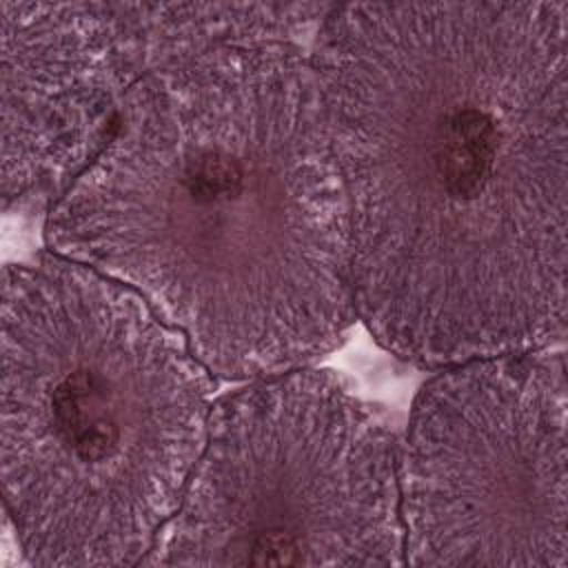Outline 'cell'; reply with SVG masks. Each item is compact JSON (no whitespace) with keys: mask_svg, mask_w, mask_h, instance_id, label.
Returning a JSON list of instances; mask_svg holds the SVG:
<instances>
[{"mask_svg":"<svg viewBox=\"0 0 568 568\" xmlns=\"http://www.w3.org/2000/svg\"><path fill=\"white\" fill-rule=\"evenodd\" d=\"M568 2L333 4L315 36L355 311L437 368L566 335Z\"/></svg>","mask_w":568,"mask_h":568,"instance_id":"1","label":"cell"},{"mask_svg":"<svg viewBox=\"0 0 568 568\" xmlns=\"http://www.w3.org/2000/svg\"><path fill=\"white\" fill-rule=\"evenodd\" d=\"M44 233L231 379L311 364L357 313L346 189L300 44L220 47L142 75Z\"/></svg>","mask_w":568,"mask_h":568,"instance_id":"2","label":"cell"},{"mask_svg":"<svg viewBox=\"0 0 568 568\" xmlns=\"http://www.w3.org/2000/svg\"><path fill=\"white\" fill-rule=\"evenodd\" d=\"M2 495L31 566H131L180 506L211 415L182 335L124 284L44 255L2 271Z\"/></svg>","mask_w":568,"mask_h":568,"instance_id":"3","label":"cell"},{"mask_svg":"<svg viewBox=\"0 0 568 568\" xmlns=\"http://www.w3.org/2000/svg\"><path fill=\"white\" fill-rule=\"evenodd\" d=\"M399 444L386 415L331 371L257 377L211 406L149 564H402Z\"/></svg>","mask_w":568,"mask_h":568,"instance_id":"4","label":"cell"},{"mask_svg":"<svg viewBox=\"0 0 568 568\" xmlns=\"http://www.w3.org/2000/svg\"><path fill=\"white\" fill-rule=\"evenodd\" d=\"M564 353L446 366L415 397L399 444L406 561L568 564Z\"/></svg>","mask_w":568,"mask_h":568,"instance_id":"5","label":"cell"},{"mask_svg":"<svg viewBox=\"0 0 568 568\" xmlns=\"http://www.w3.org/2000/svg\"><path fill=\"white\" fill-rule=\"evenodd\" d=\"M2 202H53L144 75L118 2H0Z\"/></svg>","mask_w":568,"mask_h":568,"instance_id":"6","label":"cell"},{"mask_svg":"<svg viewBox=\"0 0 568 568\" xmlns=\"http://www.w3.org/2000/svg\"><path fill=\"white\" fill-rule=\"evenodd\" d=\"M331 9L324 2H120L144 75L220 47H302Z\"/></svg>","mask_w":568,"mask_h":568,"instance_id":"7","label":"cell"}]
</instances>
